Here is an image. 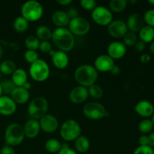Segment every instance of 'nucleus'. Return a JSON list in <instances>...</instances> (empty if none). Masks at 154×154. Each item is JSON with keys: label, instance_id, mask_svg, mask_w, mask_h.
Wrapping results in <instances>:
<instances>
[{"label": "nucleus", "instance_id": "1", "mask_svg": "<svg viewBox=\"0 0 154 154\" xmlns=\"http://www.w3.org/2000/svg\"><path fill=\"white\" fill-rule=\"evenodd\" d=\"M99 78V72L94 66L90 64H83L76 68L74 72V78L80 86L87 88L96 84Z\"/></svg>", "mask_w": 154, "mask_h": 154}, {"label": "nucleus", "instance_id": "2", "mask_svg": "<svg viewBox=\"0 0 154 154\" xmlns=\"http://www.w3.org/2000/svg\"><path fill=\"white\" fill-rule=\"evenodd\" d=\"M51 39L59 51L67 53L75 48V36L68 28L55 29L52 32Z\"/></svg>", "mask_w": 154, "mask_h": 154}, {"label": "nucleus", "instance_id": "3", "mask_svg": "<svg viewBox=\"0 0 154 154\" xmlns=\"http://www.w3.org/2000/svg\"><path fill=\"white\" fill-rule=\"evenodd\" d=\"M20 14V16L25 18L29 22H36L43 16V6L39 2L29 0L22 5Z\"/></svg>", "mask_w": 154, "mask_h": 154}, {"label": "nucleus", "instance_id": "4", "mask_svg": "<svg viewBox=\"0 0 154 154\" xmlns=\"http://www.w3.org/2000/svg\"><path fill=\"white\" fill-rule=\"evenodd\" d=\"M4 138L5 144L11 147H16L23 143L25 139L23 126L17 123L9 124L5 131Z\"/></svg>", "mask_w": 154, "mask_h": 154}, {"label": "nucleus", "instance_id": "5", "mask_svg": "<svg viewBox=\"0 0 154 154\" xmlns=\"http://www.w3.org/2000/svg\"><path fill=\"white\" fill-rule=\"evenodd\" d=\"M49 104L43 96H36L32 99L28 105L27 112L30 117L39 120L42 117L48 114Z\"/></svg>", "mask_w": 154, "mask_h": 154}, {"label": "nucleus", "instance_id": "6", "mask_svg": "<svg viewBox=\"0 0 154 154\" xmlns=\"http://www.w3.org/2000/svg\"><path fill=\"white\" fill-rule=\"evenodd\" d=\"M51 69L46 61L38 59L35 63H32L29 69V74L33 81L36 82H44L50 76Z\"/></svg>", "mask_w": 154, "mask_h": 154}, {"label": "nucleus", "instance_id": "7", "mask_svg": "<svg viewBox=\"0 0 154 154\" xmlns=\"http://www.w3.org/2000/svg\"><path fill=\"white\" fill-rule=\"evenodd\" d=\"M81 125L75 120L69 119L63 122L60 128L61 138L66 141H73L81 135Z\"/></svg>", "mask_w": 154, "mask_h": 154}, {"label": "nucleus", "instance_id": "8", "mask_svg": "<svg viewBox=\"0 0 154 154\" xmlns=\"http://www.w3.org/2000/svg\"><path fill=\"white\" fill-rule=\"evenodd\" d=\"M92 20L97 25L108 26L113 20V13L109 8L104 5H97L91 12Z\"/></svg>", "mask_w": 154, "mask_h": 154}, {"label": "nucleus", "instance_id": "9", "mask_svg": "<svg viewBox=\"0 0 154 154\" xmlns=\"http://www.w3.org/2000/svg\"><path fill=\"white\" fill-rule=\"evenodd\" d=\"M83 113L87 118L92 120H99L106 116V109L101 103L90 102L86 104L83 108Z\"/></svg>", "mask_w": 154, "mask_h": 154}, {"label": "nucleus", "instance_id": "10", "mask_svg": "<svg viewBox=\"0 0 154 154\" xmlns=\"http://www.w3.org/2000/svg\"><path fill=\"white\" fill-rule=\"evenodd\" d=\"M68 29L74 36H84L88 34L90 32V23L86 18L78 16L70 20Z\"/></svg>", "mask_w": 154, "mask_h": 154}, {"label": "nucleus", "instance_id": "11", "mask_svg": "<svg viewBox=\"0 0 154 154\" xmlns=\"http://www.w3.org/2000/svg\"><path fill=\"white\" fill-rule=\"evenodd\" d=\"M38 121L41 130L46 133H54L59 129L60 126L58 119L52 114H45Z\"/></svg>", "mask_w": 154, "mask_h": 154}, {"label": "nucleus", "instance_id": "12", "mask_svg": "<svg viewBox=\"0 0 154 154\" xmlns=\"http://www.w3.org/2000/svg\"><path fill=\"white\" fill-rule=\"evenodd\" d=\"M107 27L108 34L116 39L123 38V36L128 32L126 22L120 20H113Z\"/></svg>", "mask_w": 154, "mask_h": 154}, {"label": "nucleus", "instance_id": "13", "mask_svg": "<svg viewBox=\"0 0 154 154\" xmlns=\"http://www.w3.org/2000/svg\"><path fill=\"white\" fill-rule=\"evenodd\" d=\"M69 96L72 103L75 105H81L88 99V88L83 86H77L71 90Z\"/></svg>", "mask_w": 154, "mask_h": 154}, {"label": "nucleus", "instance_id": "14", "mask_svg": "<svg viewBox=\"0 0 154 154\" xmlns=\"http://www.w3.org/2000/svg\"><path fill=\"white\" fill-rule=\"evenodd\" d=\"M114 65V60L108 54H102L96 57L93 66L98 72H111Z\"/></svg>", "mask_w": 154, "mask_h": 154}, {"label": "nucleus", "instance_id": "15", "mask_svg": "<svg viewBox=\"0 0 154 154\" xmlns=\"http://www.w3.org/2000/svg\"><path fill=\"white\" fill-rule=\"evenodd\" d=\"M126 47L124 44L119 41H114L108 45L107 48L108 55L113 60H120L126 54Z\"/></svg>", "mask_w": 154, "mask_h": 154}, {"label": "nucleus", "instance_id": "16", "mask_svg": "<svg viewBox=\"0 0 154 154\" xmlns=\"http://www.w3.org/2000/svg\"><path fill=\"white\" fill-rule=\"evenodd\" d=\"M128 31L137 33L145 26L143 15L138 13H133L129 15L126 22Z\"/></svg>", "mask_w": 154, "mask_h": 154}, {"label": "nucleus", "instance_id": "17", "mask_svg": "<svg viewBox=\"0 0 154 154\" xmlns=\"http://www.w3.org/2000/svg\"><path fill=\"white\" fill-rule=\"evenodd\" d=\"M17 111V104L8 96H0V114L2 116H11Z\"/></svg>", "mask_w": 154, "mask_h": 154}, {"label": "nucleus", "instance_id": "18", "mask_svg": "<svg viewBox=\"0 0 154 154\" xmlns=\"http://www.w3.org/2000/svg\"><path fill=\"white\" fill-rule=\"evenodd\" d=\"M134 109L137 114L145 119L152 117L154 113L153 105L147 100H141L137 102Z\"/></svg>", "mask_w": 154, "mask_h": 154}, {"label": "nucleus", "instance_id": "19", "mask_svg": "<svg viewBox=\"0 0 154 154\" xmlns=\"http://www.w3.org/2000/svg\"><path fill=\"white\" fill-rule=\"evenodd\" d=\"M51 57V61L54 67L63 70L66 69L69 64V57L67 53L61 51H55Z\"/></svg>", "mask_w": 154, "mask_h": 154}, {"label": "nucleus", "instance_id": "20", "mask_svg": "<svg viewBox=\"0 0 154 154\" xmlns=\"http://www.w3.org/2000/svg\"><path fill=\"white\" fill-rule=\"evenodd\" d=\"M25 137L29 138H35L39 135L41 131L39 121L35 119H29L23 126Z\"/></svg>", "mask_w": 154, "mask_h": 154}, {"label": "nucleus", "instance_id": "21", "mask_svg": "<svg viewBox=\"0 0 154 154\" xmlns=\"http://www.w3.org/2000/svg\"><path fill=\"white\" fill-rule=\"evenodd\" d=\"M10 97L17 105H24L29 100L30 93L29 90H26L23 87H16L11 93Z\"/></svg>", "mask_w": 154, "mask_h": 154}, {"label": "nucleus", "instance_id": "22", "mask_svg": "<svg viewBox=\"0 0 154 154\" xmlns=\"http://www.w3.org/2000/svg\"><path fill=\"white\" fill-rule=\"evenodd\" d=\"M51 20L57 28H67L70 22V19L68 17L66 12L62 10L54 11L51 17Z\"/></svg>", "mask_w": 154, "mask_h": 154}, {"label": "nucleus", "instance_id": "23", "mask_svg": "<svg viewBox=\"0 0 154 154\" xmlns=\"http://www.w3.org/2000/svg\"><path fill=\"white\" fill-rule=\"evenodd\" d=\"M11 81L16 87H23L24 84L28 82V74L24 69L17 68L11 75Z\"/></svg>", "mask_w": 154, "mask_h": 154}, {"label": "nucleus", "instance_id": "24", "mask_svg": "<svg viewBox=\"0 0 154 154\" xmlns=\"http://www.w3.org/2000/svg\"><path fill=\"white\" fill-rule=\"evenodd\" d=\"M75 150L77 153H85L90 150V142L85 135H81L75 140Z\"/></svg>", "mask_w": 154, "mask_h": 154}, {"label": "nucleus", "instance_id": "25", "mask_svg": "<svg viewBox=\"0 0 154 154\" xmlns=\"http://www.w3.org/2000/svg\"><path fill=\"white\" fill-rule=\"evenodd\" d=\"M140 41L144 43H151L154 41V28L145 25L138 32Z\"/></svg>", "mask_w": 154, "mask_h": 154}, {"label": "nucleus", "instance_id": "26", "mask_svg": "<svg viewBox=\"0 0 154 154\" xmlns=\"http://www.w3.org/2000/svg\"><path fill=\"white\" fill-rule=\"evenodd\" d=\"M52 32L51 29L47 26H39L35 31V36L40 42L49 41L52 37Z\"/></svg>", "mask_w": 154, "mask_h": 154}, {"label": "nucleus", "instance_id": "27", "mask_svg": "<svg viewBox=\"0 0 154 154\" xmlns=\"http://www.w3.org/2000/svg\"><path fill=\"white\" fill-rule=\"evenodd\" d=\"M17 69V65L13 60H5L0 63V72L5 75H11Z\"/></svg>", "mask_w": 154, "mask_h": 154}, {"label": "nucleus", "instance_id": "28", "mask_svg": "<svg viewBox=\"0 0 154 154\" xmlns=\"http://www.w3.org/2000/svg\"><path fill=\"white\" fill-rule=\"evenodd\" d=\"M62 143L56 138H50L45 142V147L50 153H58L62 148Z\"/></svg>", "mask_w": 154, "mask_h": 154}, {"label": "nucleus", "instance_id": "29", "mask_svg": "<svg viewBox=\"0 0 154 154\" xmlns=\"http://www.w3.org/2000/svg\"><path fill=\"white\" fill-rule=\"evenodd\" d=\"M126 0H111L109 2V9L112 13H121L127 7Z\"/></svg>", "mask_w": 154, "mask_h": 154}, {"label": "nucleus", "instance_id": "30", "mask_svg": "<svg viewBox=\"0 0 154 154\" xmlns=\"http://www.w3.org/2000/svg\"><path fill=\"white\" fill-rule=\"evenodd\" d=\"M29 22L22 16H19L15 18L13 23V27L14 30L17 32L22 33L26 31L29 28Z\"/></svg>", "mask_w": 154, "mask_h": 154}, {"label": "nucleus", "instance_id": "31", "mask_svg": "<svg viewBox=\"0 0 154 154\" xmlns=\"http://www.w3.org/2000/svg\"><path fill=\"white\" fill-rule=\"evenodd\" d=\"M40 41L36 37L35 35H30L27 36L25 39V46L27 50H31V51H37L39 48L40 45Z\"/></svg>", "mask_w": 154, "mask_h": 154}, {"label": "nucleus", "instance_id": "32", "mask_svg": "<svg viewBox=\"0 0 154 154\" xmlns=\"http://www.w3.org/2000/svg\"><path fill=\"white\" fill-rule=\"evenodd\" d=\"M88 93H89V96L92 98V99H95V100H98V99H100L103 96V89L101 87V86H99V84H93L92 86H90V87H88Z\"/></svg>", "mask_w": 154, "mask_h": 154}, {"label": "nucleus", "instance_id": "33", "mask_svg": "<svg viewBox=\"0 0 154 154\" xmlns=\"http://www.w3.org/2000/svg\"><path fill=\"white\" fill-rule=\"evenodd\" d=\"M153 128V125L152 121L149 119H144L138 123V129L142 135H147L152 131Z\"/></svg>", "mask_w": 154, "mask_h": 154}, {"label": "nucleus", "instance_id": "34", "mask_svg": "<svg viewBox=\"0 0 154 154\" xmlns=\"http://www.w3.org/2000/svg\"><path fill=\"white\" fill-rule=\"evenodd\" d=\"M138 42V35L136 33L128 31L123 38V43L126 47H132Z\"/></svg>", "mask_w": 154, "mask_h": 154}, {"label": "nucleus", "instance_id": "35", "mask_svg": "<svg viewBox=\"0 0 154 154\" xmlns=\"http://www.w3.org/2000/svg\"><path fill=\"white\" fill-rule=\"evenodd\" d=\"M2 89V94H5V96L11 95L14 89L16 87L11 80H3L2 81H0Z\"/></svg>", "mask_w": 154, "mask_h": 154}, {"label": "nucleus", "instance_id": "36", "mask_svg": "<svg viewBox=\"0 0 154 154\" xmlns=\"http://www.w3.org/2000/svg\"><path fill=\"white\" fill-rule=\"evenodd\" d=\"M23 58L27 63L31 65L32 63H35L36 60H38V54L36 51L26 50L23 54Z\"/></svg>", "mask_w": 154, "mask_h": 154}, {"label": "nucleus", "instance_id": "37", "mask_svg": "<svg viewBox=\"0 0 154 154\" xmlns=\"http://www.w3.org/2000/svg\"><path fill=\"white\" fill-rule=\"evenodd\" d=\"M144 23L147 26L154 28V9H149L143 15Z\"/></svg>", "mask_w": 154, "mask_h": 154}, {"label": "nucleus", "instance_id": "38", "mask_svg": "<svg viewBox=\"0 0 154 154\" xmlns=\"http://www.w3.org/2000/svg\"><path fill=\"white\" fill-rule=\"evenodd\" d=\"M80 5L85 10L93 11L97 6V2L95 0H81Z\"/></svg>", "mask_w": 154, "mask_h": 154}, {"label": "nucleus", "instance_id": "39", "mask_svg": "<svg viewBox=\"0 0 154 154\" xmlns=\"http://www.w3.org/2000/svg\"><path fill=\"white\" fill-rule=\"evenodd\" d=\"M133 154H154V150L149 146H138L134 150Z\"/></svg>", "mask_w": 154, "mask_h": 154}, {"label": "nucleus", "instance_id": "40", "mask_svg": "<svg viewBox=\"0 0 154 154\" xmlns=\"http://www.w3.org/2000/svg\"><path fill=\"white\" fill-rule=\"evenodd\" d=\"M38 49L41 52L44 53V54H47V53H49L52 50V45H51L49 41L41 42Z\"/></svg>", "mask_w": 154, "mask_h": 154}, {"label": "nucleus", "instance_id": "41", "mask_svg": "<svg viewBox=\"0 0 154 154\" xmlns=\"http://www.w3.org/2000/svg\"><path fill=\"white\" fill-rule=\"evenodd\" d=\"M57 154H78L74 149L71 148L67 143L62 144V148Z\"/></svg>", "mask_w": 154, "mask_h": 154}, {"label": "nucleus", "instance_id": "42", "mask_svg": "<svg viewBox=\"0 0 154 154\" xmlns=\"http://www.w3.org/2000/svg\"><path fill=\"white\" fill-rule=\"evenodd\" d=\"M0 154H16V152L13 147L8 145V144H5L0 149Z\"/></svg>", "mask_w": 154, "mask_h": 154}, {"label": "nucleus", "instance_id": "43", "mask_svg": "<svg viewBox=\"0 0 154 154\" xmlns=\"http://www.w3.org/2000/svg\"><path fill=\"white\" fill-rule=\"evenodd\" d=\"M66 12L70 20L78 17V11L77 10L76 8H69L67 10V11Z\"/></svg>", "mask_w": 154, "mask_h": 154}, {"label": "nucleus", "instance_id": "44", "mask_svg": "<svg viewBox=\"0 0 154 154\" xmlns=\"http://www.w3.org/2000/svg\"><path fill=\"white\" fill-rule=\"evenodd\" d=\"M134 48H135V50L138 52H143V51L145 50L146 48V44L144 43L141 41L138 40V42L135 43V45H134Z\"/></svg>", "mask_w": 154, "mask_h": 154}, {"label": "nucleus", "instance_id": "45", "mask_svg": "<svg viewBox=\"0 0 154 154\" xmlns=\"http://www.w3.org/2000/svg\"><path fill=\"white\" fill-rule=\"evenodd\" d=\"M139 146H148V138L147 135H142L138 138Z\"/></svg>", "mask_w": 154, "mask_h": 154}, {"label": "nucleus", "instance_id": "46", "mask_svg": "<svg viewBox=\"0 0 154 154\" xmlns=\"http://www.w3.org/2000/svg\"><path fill=\"white\" fill-rule=\"evenodd\" d=\"M150 60H151V57L148 54H141V57H140V61L142 63H144V64L148 63L150 61Z\"/></svg>", "mask_w": 154, "mask_h": 154}, {"label": "nucleus", "instance_id": "47", "mask_svg": "<svg viewBox=\"0 0 154 154\" xmlns=\"http://www.w3.org/2000/svg\"><path fill=\"white\" fill-rule=\"evenodd\" d=\"M148 138V146L153 148L154 147V132H151L147 135Z\"/></svg>", "mask_w": 154, "mask_h": 154}, {"label": "nucleus", "instance_id": "48", "mask_svg": "<svg viewBox=\"0 0 154 154\" xmlns=\"http://www.w3.org/2000/svg\"><path fill=\"white\" fill-rule=\"evenodd\" d=\"M111 72V73L114 75H119V74L120 73V67H119L118 66H117V65H114V66L112 68V69H111V72Z\"/></svg>", "mask_w": 154, "mask_h": 154}, {"label": "nucleus", "instance_id": "49", "mask_svg": "<svg viewBox=\"0 0 154 154\" xmlns=\"http://www.w3.org/2000/svg\"><path fill=\"white\" fill-rule=\"evenodd\" d=\"M57 2L63 6H67L72 2V0H57Z\"/></svg>", "mask_w": 154, "mask_h": 154}, {"label": "nucleus", "instance_id": "50", "mask_svg": "<svg viewBox=\"0 0 154 154\" xmlns=\"http://www.w3.org/2000/svg\"><path fill=\"white\" fill-rule=\"evenodd\" d=\"M149 50H150V52L152 54L154 55V41L150 43V47H149Z\"/></svg>", "mask_w": 154, "mask_h": 154}, {"label": "nucleus", "instance_id": "51", "mask_svg": "<svg viewBox=\"0 0 154 154\" xmlns=\"http://www.w3.org/2000/svg\"><path fill=\"white\" fill-rule=\"evenodd\" d=\"M23 87V88H25L26 90H29V91L30 88H31V84H30L29 82H26L25 84H24Z\"/></svg>", "mask_w": 154, "mask_h": 154}, {"label": "nucleus", "instance_id": "52", "mask_svg": "<svg viewBox=\"0 0 154 154\" xmlns=\"http://www.w3.org/2000/svg\"><path fill=\"white\" fill-rule=\"evenodd\" d=\"M3 53H4V51H3V48H2V47L1 44H0V59L2 57Z\"/></svg>", "mask_w": 154, "mask_h": 154}, {"label": "nucleus", "instance_id": "53", "mask_svg": "<svg viewBox=\"0 0 154 154\" xmlns=\"http://www.w3.org/2000/svg\"><path fill=\"white\" fill-rule=\"evenodd\" d=\"M2 96V85L1 82H0V96Z\"/></svg>", "mask_w": 154, "mask_h": 154}, {"label": "nucleus", "instance_id": "54", "mask_svg": "<svg viewBox=\"0 0 154 154\" xmlns=\"http://www.w3.org/2000/svg\"><path fill=\"white\" fill-rule=\"evenodd\" d=\"M148 2L150 3V5H152L154 6V0H149Z\"/></svg>", "mask_w": 154, "mask_h": 154}, {"label": "nucleus", "instance_id": "55", "mask_svg": "<svg viewBox=\"0 0 154 154\" xmlns=\"http://www.w3.org/2000/svg\"><path fill=\"white\" fill-rule=\"evenodd\" d=\"M150 120H151V121H152V123H153V126H154V113H153V115H152V119Z\"/></svg>", "mask_w": 154, "mask_h": 154}, {"label": "nucleus", "instance_id": "56", "mask_svg": "<svg viewBox=\"0 0 154 154\" xmlns=\"http://www.w3.org/2000/svg\"><path fill=\"white\" fill-rule=\"evenodd\" d=\"M130 2V3H132V4H133V3H136L137 1L136 0H135V1H129V2Z\"/></svg>", "mask_w": 154, "mask_h": 154}, {"label": "nucleus", "instance_id": "57", "mask_svg": "<svg viewBox=\"0 0 154 154\" xmlns=\"http://www.w3.org/2000/svg\"><path fill=\"white\" fill-rule=\"evenodd\" d=\"M153 150H154V147H153Z\"/></svg>", "mask_w": 154, "mask_h": 154}]
</instances>
